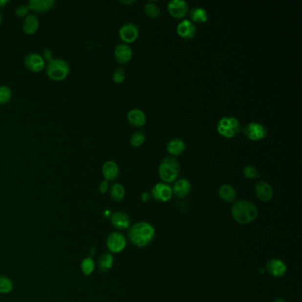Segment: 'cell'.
Listing matches in <instances>:
<instances>
[{"mask_svg": "<svg viewBox=\"0 0 302 302\" xmlns=\"http://www.w3.org/2000/svg\"><path fill=\"white\" fill-rule=\"evenodd\" d=\"M82 272L85 276H90L95 269V261L91 257H86L81 262Z\"/></svg>", "mask_w": 302, "mask_h": 302, "instance_id": "26", "label": "cell"}, {"mask_svg": "<svg viewBox=\"0 0 302 302\" xmlns=\"http://www.w3.org/2000/svg\"><path fill=\"white\" fill-rule=\"evenodd\" d=\"M176 31L179 35V37L186 40H190L196 36L197 28L195 24L193 22H191L190 20H184L177 25Z\"/></svg>", "mask_w": 302, "mask_h": 302, "instance_id": "12", "label": "cell"}, {"mask_svg": "<svg viewBox=\"0 0 302 302\" xmlns=\"http://www.w3.org/2000/svg\"><path fill=\"white\" fill-rule=\"evenodd\" d=\"M255 132H256V135H257V137H258V141L264 139L265 137L268 136V129H267V128L263 126V125H261L260 123L256 124Z\"/></svg>", "mask_w": 302, "mask_h": 302, "instance_id": "33", "label": "cell"}, {"mask_svg": "<svg viewBox=\"0 0 302 302\" xmlns=\"http://www.w3.org/2000/svg\"><path fill=\"white\" fill-rule=\"evenodd\" d=\"M126 77V72L124 70V68L122 66L117 67L113 74V80L116 84H122L125 80Z\"/></svg>", "mask_w": 302, "mask_h": 302, "instance_id": "32", "label": "cell"}, {"mask_svg": "<svg viewBox=\"0 0 302 302\" xmlns=\"http://www.w3.org/2000/svg\"><path fill=\"white\" fill-rule=\"evenodd\" d=\"M255 194H256L257 198H259L261 201L268 202L271 198H273L274 191H273L272 186L269 183H267L265 181H260L255 185Z\"/></svg>", "mask_w": 302, "mask_h": 302, "instance_id": "13", "label": "cell"}, {"mask_svg": "<svg viewBox=\"0 0 302 302\" xmlns=\"http://www.w3.org/2000/svg\"><path fill=\"white\" fill-rule=\"evenodd\" d=\"M232 216L237 223L246 225L257 219L259 210L255 203L246 199H239L232 205Z\"/></svg>", "mask_w": 302, "mask_h": 302, "instance_id": "2", "label": "cell"}, {"mask_svg": "<svg viewBox=\"0 0 302 302\" xmlns=\"http://www.w3.org/2000/svg\"><path fill=\"white\" fill-rule=\"evenodd\" d=\"M42 57L43 58V60H44V61H47V62H50L51 60L53 59V58H52V52L50 49H44V50L43 51Z\"/></svg>", "mask_w": 302, "mask_h": 302, "instance_id": "37", "label": "cell"}, {"mask_svg": "<svg viewBox=\"0 0 302 302\" xmlns=\"http://www.w3.org/2000/svg\"><path fill=\"white\" fill-rule=\"evenodd\" d=\"M151 196L159 202H167L173 196L171 186L165 183H159L151 190Z\"/></svg>", "mask_w": 302, "mask_h": 302, "instance_id": "9", "label": "cell"}, {"mask_svg": "<svg viewBox=\"0 0 302 302\" xmlns=\"http://www.w3.org/2000/svg\"><path fill=\"white\" fill-rule=\"evenodd\" d=\"M110 196L116 202H121L125 197V189L123 184L115 183L110 188Z\"/></svg>", "mask_w": 302, "mask_h": 302, "instance_id": "24", "label": "cell"}, {"mask_svg": "<svg viewBox=\"0 0 302 302\" xmlns=\"http://www.w3.org/2000/svg\"><path fill=\"white\" fill-rule=\"evenodd\" d=\"M273 302H286V301H285L284 299H283V298H278V299H276Z\"/></svg>", "mask_w": 302, "mask_h": 302, "instance_id": "41", "label": "cell"}, {"mask_svg": "<svg viewBox=\"0 0 302 302\" xmlns=\"http://www.w3.org/2000/svg\"><path fill=\"white\" fill-rule=\"evenodd\" d=\"M109 219H110L111 224L115 229L120 230V231L128 230L130 227V218L127 213L123 212V211L112 213L109 216Z\"/></svg>", "mask_w": 302, "mask_h": 302, "instance_id": "10", "label": "cell"}, {"mask_svg": "<svg viewBox=\"0 0 302 302\" xmlns=\"http://www.w3.org/2000/svg\"><path fill=\"white\" fill-rule=\"evenodd\" d=\"M24 65L28 70L38 73L45 67V61L43 60L42 55L36 52H31L27 54L24 58Z\"/></svg>", "mask_w": 302, "mask_h": 302, "instance_id": "6", "label": "cell"}, {"mask_svg": "<svg viewBox=\"0 0 302 302\" xmlns=\"http://www.w3.org/2000/svg\"><path fill=\"white\" fill-rule=\"evenodd\" d=\"M219 127L230 128V121H229V117H222V119H220V121L218 122V125Z\"/></svg>", "mask_w": 302, "mask_h": 302, "instance_id": "38", "label": "cell"}, {"mask_svg": "<svg viewBox=\"0 0 302 302\" xmlns=\"http://www.w3.org/2000/svg\"><path fill=\"white\" fill-rule=\"evenodd\" d=\"M114 58L120 64H127L132 60V50L125 43L118 44L114 49Z\"/></svg>", "mask_w": 302, "mask_h": 302, "instance_id": "14", "label": "cell"}, {"mask_svg": "<svg viewBox=\"0 0 302 302\" xmlns=\"http://www.w3.org/2000/svg\"><path fill=\"white\" fill-rule=\"evenodd\" d=\"M185 150V144L183 139L175 137L170 140L167 145V151L172 156H179Z\"/></svg>", "mask_w": 302, "mask_h": 302, "instance_id": "21", "label": "cell"}, {"mask_svg": "<svg viewBox=\"0 0 302 302\" xmlns=\"http://www.w3.org/2000/svg\"><path fill=\"white\" fill-rule=\"evenodd\" d=\"M168 12L175 19H182L189 11V5L184 0H171L168 3Z\"/></svg>", "mask_w": 302, "mask_h": 302, "instance_id": "7", "label": "cell"}, {"mask_svg": "<svg viewBox=\"0 0 302 302\" xmlns=\"http://www.w3.org/2000/svg\"><path fill=\"white\" fill-rule=\"evenodd\" d=\"M145 14L151 18H156L161 14V8L153 2H148L144 7Z\"/></svg>", "mask_w": 302, "mask_h": 302, "instance_id": "27", "label": "cell"}, {"mask_svg": "<svg viewBox=\"0 0 302 302\" xmlns=\"http://www.w3.org/2000/svg\"><path fill=\"white\" fill-rule=\"evenodd\" d=\"M46 75L51 80L63 81L70 73V66L67 62L60 58H53L45 65Z\"/></svg>", "mask_w": 302, "mask_h": 302, "instance_id": "3", "label": "cell"}, {"mask_svg": "<svg viewBox=\"0 0 302 302\" xmlns=\"http://www.w3.org/2000/svg\"><path fill=\"white\" fill-rule=\"evenodd\" d=\"M190 19L195 23H204L208 20V12L203 7L197 6L190 10Z\"/></svg>", "mask_w": 302, "mask_h": 302, "instance_id": "22", "label": "cell"}, {"mask_svg": "<svg viewBox=\"0 0 302 302\" xmlns=\"http://www.w3.org/2000/svg\"><path fill=\"white\" fill-rule=\"evenodd\" d=\"M191 190H192V184L189 180L186 178H182L175 181L174 187L172 188L173 194H175L178 198H184L187 195H189Z\"/></svg>", "mask_w": 302, "mask_h": 302, "instance_id": "16", "label": "cell"}, {"mask_svg": "<svg viewBox=\"0 0 302 302\" xmlns=\"http://www.w3.org/2000/svg\"><path fill=\"white\" fill-rule=\"evenodd\" d=\"M243 174L246 178H249V179H258L260 176L259 170L252 165L246 166L243 170Z\"/></svg>", "mask_w": 302, "mask_h": 302, "instance_id": "30", "label": "cell"}, {"mask_svg": "<svg viewBox=\"0 0 302 302\" xmlns=\"http://www.w3.org/2000/svg\"><path fill=\"white\" fill-rule=\"evenodd\" d=\"M155 228L147 222H138L129 227L128 237L137 247H146L150 245L155 237Z\"/></svg>", "mask_w": 302, "mask_h": 302, "instance_id": "1", "label": "cell"}, {"mask_svg": "<svg viewBox=\"0 0 302 302\" xmlns=\"http://www.w3.org/2000/svg\"><path fill=\"white\" fill-rule=\"evenodd\" d=\"M107 247L110 253L118 254L123 252L127 246L126 237L119 232H111L107 237Z\"/></svg>", "mask_w": 302, "mask_h": 302, "instance_id": "5", "label": "cell"}, {"mask_svg": "<svg viewBox=\"0 0 302 302\" xmlns=\"http://www.w3.org/2000/svg\"><path fill=\"white\" fill-rule=\"evenodd\" d=\"M128 121L134 127H142L147 123L146 114L140 109H132L127 114Z\"/></svg>", "mask_w": 302, "mask_h": 302, "instance_id": "19", "label": "cell"}, {"mask_svg": "<svg viewBox=\"0 0 302 302\" xmlns=\"http://www.w3.org/2000/svg\"><path fill=\"white\" fill-rule=\"evenodd\" d=\"M138 28L136 24L129 22L124 24L119 29V37L123 40V42L130 43L135 42L138 38Z\"/></svg>", "mask_w": 302, "mask_h": 302, "instance_id": "11", "label": "cell"}, {"mask_svg": "<svg viewBox=\"0 0 302 302\" xmlns=\"http://www.w3.org/2000/svg\"><path fill=\"white\" fill-rule=\"evenodd\" d=\"M180 165L173 156L166 157L159 166V175L166 183L175 182L179 175Z\"/></svg>", "mask_w": 302, "mask_h": 302, "instance_id": "4", "label": "cell"}, {"mask_svg": "<svg viewBox=\"0 0 302 302\" xmlns=\"http://www.w3.org/2000/svg\"><path fill=\"white\" fill-rule=\"evenodd\" d=\"M121 3H123V4H131V3H134V1H121Z\"/></svg>", "mask_w": 302, "mask_h": 302, "instance_id": "42", "label": "cell"}, {"mask_svg": "<svg viewBox=\"0 0 302 302\" xmlns=\"http://www.w3.org/2000/svg\"><path fill=\"white\" fill-rule=\"evenodd\" d=\"M113 264V256L111 253H104L100 255L98 260V268L102 272H107L112 269Z\"/></svg>", "mask_w": 302, "mask_h": 302, "instance_id": "23", "label": "cell"}, {"mask_svg": "<svg viewBox=\"0 0 302 302\" xmlns=\"http://www.w3.org/2000/svg\"><path fill=\"white\" fill-rule=\"evenodd\" d=\"M257 123H250L246 125V127L243 128V132L244 135L247 138H249L252 141H258V137L255 132Z\"/></svg>", "mask_w": 302, "mask_h": 302, "instance_id": "29", "label": "cell"}, {"mask_svg": "<svg viewBox=\"0 0 302 302\" xmlns=\"http://www.w3.org/2000/svg\"><path fill=\"white\" fill-rule=\"evenodd\" d=\"M14 289V283L12 279L5 275H0V293H10Z\"/></svg>", "mask_w": 302, "mask_h": 302, "instance_id": "25", "label": "cell"}, {"mask_svg": "<svg viewBox=\"0 0 302 302\" xmlns=\"http://www.w3.org/2000/svg\"><path fill=\"white\" fill-rule=\"evenodd\" d=\"M28 12H29V7H28V5L22 4V5H19L16 7V9H15V15L18 16V17L22 18V17H26V16L28 15Z\"/></svg>", "mask_w": 302, "mask_h": 302, "instance_id": "34", "label": "cell"}, {"mask_svg": "<svg viewBox=\"0 0 302 302\" xmlns=\"http://www.w3.org/2000/svg\"><path fill=\"white\" fill-rule=\"evenodd\" d=\"M229 121H230V128H232V129L234 130L235 134L237 135L238 133L240 132L242 127H241L240 123L237 119L235 117H229Z\"/></svg>", "mask_w": 302, "mask_h": 302, "instance_id": "35", "label": "cell"}, {"mask_svg": "<svg viewBox=\"0 0 302 302\" xmlns=\"http://www.w3.org/2000/svg\"><path fill=\"white\" fill-rule=\"evenodd\" d=\"M109 190L108 181L105 180L103 182H101L99 186V193L101 194H105Z\"/></svg>", "mask_w": 302, "mask_h": 302, "instance_id": "36", "label": "cell"}, {"mask_svg": "<svg viewBox=\"0 0 302 302\" xmlns=\"http://www.w3.org/2000/svg\"><path fill=\"white\" fill-rule=\"evenodd\" d=\"M102 174L107 181H114L117 179L120 174L119 167L114 161H108L102 167Z\"/></svg>", "mask_w": 302, "mask_h": 302, "instance_id": "18", "label": "cell"}, {"mask_svg": "<svg viewBox=\"0 0 302 302\" xmlns=\"http://www.w3.org/2000/svg\"><path fill=\"white\" fill-rule=\"evenodd\" d=\"M236 136V134L234 132V130L232 129V128H227L224 130V133L222 135V137H227V138H232Z\"/></svg>", "mask_w": 302, "mask_h": 302, "instance_id": "39", "label": "cell"}, {"mask_svg": "<svg viewBox=\"0 0 302 302\" xmlns=\"http://www.w3.org/2000/svg\"><path fill=\"white\" fill-rule=\"evenodd\" d=\"M265 268L267 272L273 278H282L287 271V265L279 258H273L268 260Z\"/></svg>", "mask_w": 302, "mask_h": 302, "instance_id": "8", "label": "cell"}, {"mask_svg": "<svg viewBox=\"0 0 302 302\" xmlns=\"http://www.w3.org/2000/svg\"><path fill=\"white\" fill-rule=\"evenodd\" d=\"M146 136L143 130H138L137 132L134 133L130 137V145L133 147H138L141 146L142 144L145 142Z\"/></svg>", "mask_w": 302, "mask_h": 302, "instance_id": "31", "label": "cell"}, {"mask_svg": "<svg viewBox=\"0 0 302 302\" xmlns=\"http://www.w3.org/2000/svg\"><path fill=\"white\" fill-rule=\"evenodd\" d=\"M7 3H9V0H0V9L4 8Z\"/></svg>", "mask_w": 302, "mask_h": 302, "instance_id": "40", "label": "cell"}, {"mask_svg": "<svg viewBox=\"0 0 302 302\" xmlns=\"http://www.w3.org/2000/svg\"><path fill=\"white\" fill-rule=\"evenodd\" d=\"M219 197L226 203H232L237 198L236 190L231 184H222L219 189Z\"/></svg>", "mask_w": 302, "mask_h": 302, "instance_id": "20", "label": "cell"}, {"mask_svg": "<svg viewBox=\"0 0 302 302\" xmlns=\"http://www.w3.org/2000/svg\"><path fill=\"white\" fill-rule=\"evenodd\" d=\"M55 5L54 0H29L28 7L35 13H45Z\"/></svg>", "mask_w": 302, "mask_h": 302, "instance_id": "15", "label": "cell"}, {"mask_svg": "<svg viewBox=\"0 0 302 302\" xmlns=\"http://www.w3.org/2000/svg\"><path fill=\"white\" fill-rule=\"evenodd\" d=\"M39 19L36 14H29L25 17L22 23V30L27 35H33L39 28Z\"/></svg>", "mask_w": 302, "mask_h": 302, "instance_id": "17", "label": "cell"}, {"mask_svg": "<svg viewBox=\"0 0 302 302\" xmlns=\"http://www.w3.org/2000/svg\"><path fill=\"white\" fill-rule=\"evenodd\" d=\"M2 22H3V16H2V14L0 13V25L2 24Z\"/></svg>", "mask_w": 302, "mask_h": 302, "instance_id": "43", "label": "cell"}, {"mask_svg": "<svg viewBox=\"0 0 302 302\" xmlns=\"http://www.w3.org/2000/svg\"><path fill=\"white\" fill-rule=\"evenodd\" d=\"M13 97V92L9 87L5 85L0 86V105L8 103Z\"/></svg>", "mask_w": 302, "mask_h": 302, "instance_id": "28", "label": "cell"}]
</instances>
